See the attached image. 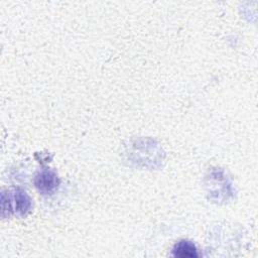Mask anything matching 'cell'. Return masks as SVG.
I'll return each mask as SVG.
<instances>
[{"label":"cell","mask_w":258,"mask_h":258,"mask_svg":"<svg viewBox=\"0 0 258 258\" xmlns=\"http://www.w3.org/2000/svg\"><path fill=\"white\" fill-rule=\"evenodd\" d=\"M172 256L180 258H196L199 257V252L194 243L181 240L174 245L172 249Z\"/></svg>","instance_id":"obj_3"},{"label":"cell","mask_w":258,"mask_h":258,"mask_svg":"<svg viewBox=\"0 0 258 258\" xmlns=\"http://www.w3.org/2000/svg\"><path fill=\"white\" fill-rule=\"evenodd\" d=\"M1 202L2 218L9 216L12 212H15L19 215H25L30 211L32 207V201L30 197L25 190L21 188L13 189L9 191V194L3 191Z\"/></svg>","instance_id":"obj_1"},{"label":"cell","mask_w":258,"mask_h":258,"mask_svg":"<svg viewBox=\"0 0 258 258\" xmlns=\"http://www.w3.org/2000/svg\"><path fill=\"white\" fill-rule=\"evenodd\" d=\"M59 184L57 174L51 169H43L34 177V185L43 195L53 194Z\"/></svg>","instance_id":"obj_2"}]
</instances>
